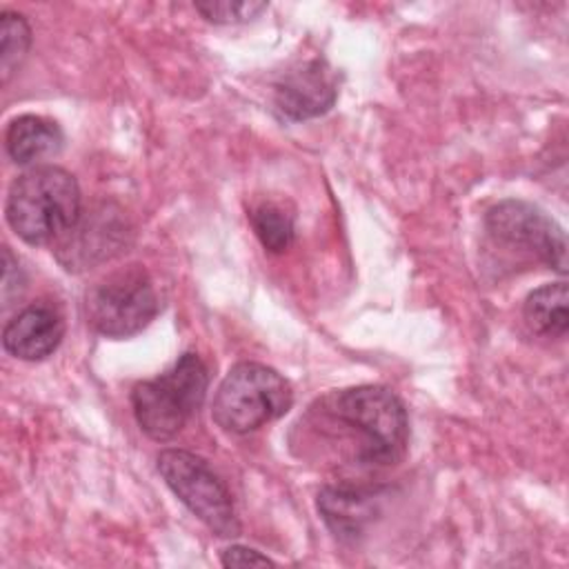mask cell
<instances>
[{"label": "cell", "instance_id": "obj_16", "mask_svg": "<svg viewBox=\"0 0 569 569\" xmlns=\"http://www.w3.org/2000/svg\"><path fill=\"white\" fill-rule=\"evenodd\" d=\"M264 9H267V2H231V0L196 2V11H200L209 22H216V24L249 22Z\"/></svg>", "mask_w": 569, "mask_h": 569}, {"label": "cell", "instance_id": "obj_9", "mask_svg": "<svg viewBox=\"0 0 569 569\" xmlns=\"http://www.w3.org/2000/svg\"><path fill=\"white\" fill-rule=\"evenodd\" d=\"M64 336V318L53 302L40 300L18 311L2 331V347L13 358L36 362L49 358Z\"/></svg>", "mask_w": 569, "mask_h": 569}, {"label": "cell", "instance_id": "obj_4", "mask_svg": "<svg viewBox=\"0 0 569 569\" xmlns=\"http://www.w3.org/2000/svg\"><path fill=\"white\" fill-rule=\"evenodd\" d=\"M293 405L291 385L271 367L238 362L220 382L211 418L231 433H249L282 418Z\"/></svg>", "mask_w": 569, "mask_h": 569}, {"label": "cell", "instance_id": "obj_15", "mask_svg": "<svg viewBox=\"0 0 569 569\" xmlns=\"http://www.w3.org/2000/svg\"><path fill=\"white\" fill-rule=\"evenodd\" d=\"M31 44V29L20 13L2 11L0 16V78L2 84L20 69Z\"/></svg>", "mask_w": 569, "mask_h": 569}, {"label": "cell", "instance_id": "obj_8", "mask_svg": "<svg viewBox=\"0 0 569 569\" xmlns=\"http://www.w3.org/2000/svg\"><path fill=\"white\" fill-rule=\"evenodd\" d=\"M338 98L336 73L325 60H307L291 69L273 91V104L287 120L300 122L327 113Z\"/></svg>", "mask_w": 569, "mask_h": 569}, {"label": "cell", "instance_id": "obj_6", "mask_svg": "<svg viewBox=\"0 0 569 569\" xmlns=\"http://www.w3.org/2000/svg\"><path fill=\"white\" fill-rule=\"evenodd\" d=\"M158 471L173 496L216 536L240 533L231 493L207 460L184 449H164L158 453Z\"/></svg>", "mask_w": 569, "mask_h": 569}, {"label": "cell", "instance_id": "obj_17", "mask_svg": "<svg viewBox=\"0 0 569 569\" xmlns=\"http://www.w3.org/2000/svg\"><path fill=\"white\" fill-rule=\"evenodd\" d=\"M22 273H20V264L13 258L9 247H2V302L4 307L11 305V298L18 296L22 291Z\"/></svg>", "mask_w": 569, "mask_h": 569}, {"label": "cell", "instance_id": "obj_12", "mask_svg": "<svg viewBox=\"0 0 569 569\" xmlns=\"http://www.w3.org/2000/svg\"><path fill=\"white\" fill-rule=\"evenodd\" d=\"M4 147L9 158L16 164H33L38 160L51 158L62 147V131L60 127L42 116H18L7 127Z\"/></svg>", "mask_w": 569, "mask_h": 569}, {"label": "cell", "instance_id": "obj_14", "mask_svg": "<svg viewBox=\"0 0 569 569\" xmlns=\"http://www.w3.org/2000/svg\"><path fill=\"white\" fill-rule=\"evenodd\" d=\"M251 227L262 242V247L271 253H282L291 247L296 227H293V216L287 213L280 204L276 202H260L251 213Z\"/></svg>", "mask_w": 569, "mask_h": 569}, {"label": "cell", "instance_id": "obj_5", "mask_svg": "<svg viewBox=\"0 0 569 569\" xmlns=\"http://www.w3.org/2000/svg\"><path fill=\"white\" fill-rule=\"evenodd\" d=\"M158 309L153 282L138 264L104 276L84 296L87 322L107 338L136 336L156 318Z\"/></svg>", "mask_w": 569, "mask_h": 569}, {"label": "cell", "instance_id": "obj_18", "mask_svg": "<svg viewBox=\"0 0 569 569\" xmlns=\"http://www.w3.org/2000/svg\"><path fill=\"white\" fill-rule=\"evenodd\" d=\"M222 567H264V565H273L271 558H267L264 553L251 549V547H242V545H231L229 549L222 551L220 556Z\"/></svg>", "mask_w": 569, "mask_h": 569}, {"label": "cell", "instance_id": "obj_3", "mask_svg": "<svg viewBox=\"0 0 569 569\" xmlns=\"http://www.w3.org/2000/svg\"><path fill=\"white\" fill-rule=\"evenodd\" d=\"M209 389V371L198 353H182L171 369L144 380L131 391L138 427L156 442H167L202 407Z\"/></svg>", "mask_w": 569, "mask_h": 569}, {"label": "cell", "instance_id": "obj_7", "mask_svg": "<svg viewBox=\"0 0 569 569\" xmlns=\"http://www.w3.org/2000/svg\"><path fill=\"white\" fill-rule=\"evenodd\" d=\"M485 227L498 244L531 253L558 273L567 271L565 231L540 207L525 200H502L487 211Z\"/></svg>", "mask_w": 569, "mask_h": 569}, {"label": "cell", "instance_id": "obj_10", "mask_svg": "<svg viewBox=\"0 0 569 569\" xmlns=\"http://www.w3.org/2000/svg\"><path fill=\"white\" fill-rule=\"evenodd\" d=\"M382 489L360 485H329L318 491V511L329 531L345 542H356L380 511Z\"/></svg>", "mask_w": 569, "mask_h": 569}, {"label": "cell", "instance_id": "obj_1", "mask_svg": "<svg viewBox=\"0 0 569 569\" xmlns=\"http://www.w3.org/2000/svg\"><path fill=\"white\" fill-rule=\"evenodd\" d=\"M80 187L76 178L53 164L18 176L7 193L4 216L18 238L29 244L62 240L80 220Z\"/></svg>", "mask_w": 569, "mask_h": 569}, {"label": "cell", "instance_id": "obj_13", "mask_svg": "<svg viewBox=\"0 0 569 569\" xmlns=\"http://www.w3.org/2000/svg\"><path fill=\"white\" fill-rule=\"evenodd\" d=\"M522 316L540 336H565L569 329V291L567 282L542 284L525 300Z\"/></svg>", "mask_w": 569, "mask_h": 569}, {"label": "cell", "instance_id": "obj_11", "mask_svg": "<svg viewBox=\"0 0 569 569\" xmlns=\"http://www.w3.org/2000/svg\"><path fill=\"white\" fill-rule=\"evenodd\" d=\"M124 238V224L116 220L113 213L107 209L93 211L89 218H82L76 222V227L58 240V260L69 269H87L96 260L109 258L111 251H118L116 247Z\"/></svg>", "mask_w": 569, "mask_h": 569}, {"label": "cell", "instance_id": "obj_2", "mask_svg": "<svg viewBox=\"0 0 569 569\" xmlns=\"http://www.w3.org/2000/svg\"><path fill=\"white\" fill-rule=\"evenodd\" d=\"M329 416L358 433L360 460L367 465L398 462L409 442V420L402 400L387 387L362 385L333 393Z\"/></svg>", "mask_w": 569, "mask_h": 569}]
</instances>
